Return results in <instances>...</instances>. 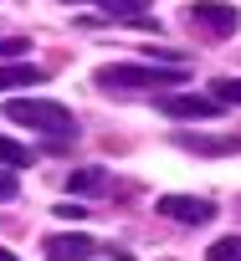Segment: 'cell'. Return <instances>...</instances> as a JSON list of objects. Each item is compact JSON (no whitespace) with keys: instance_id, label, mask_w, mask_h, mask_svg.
Listing matches in <instances>:
<instances>
[{"instance_id":"obj_5","label":"cell","mask_w":241,"mask_h":261,"mask_svg":"<svg viewBox=\"0 0 241 261\" xmlns=\"http://www.w3.org/2000/svg\"><path fill=\"white\" fill-rule=\"evenodd\" d=\"M41 251H46V261H82V256H92L98 246H92V236H82V230H62V236H46Z\"/></svg>"},{"instance_id":"obj_7","label":"cell","mask_w":241,"mask_h":261,"mask_svg":"<svg viewBox=\"0 0 241 261\" xmlns=\"http://www.w3.org/2000/svg\"><path fill=\"white\" fill-rule=\"evenodd\" d=\"M46 72L31 67V62H16V67H0V92H11V87H36Z\"/></svg>"},{"instance_id":"obj_1","label":"cell","mask_w":241,"mask_h":261,"mask_svg":"<svg viewBox=\"0 0 241 261\" xmlns=\"http://www.w3.org/2000/svg\"><path fill=\"white\" fill-rule=\"evenodd\" d=\"M98 87H113V92H124V87H134V92H159V87H180L185 82V67H170V62H149V67H129V62H118V67H98V77H92Z\"/></svg>"},{"instance_id":"obj_12","label":"cell","mask_w":241,"mask_h":261,"mask_svg":"<svg viewBox=\"0 0 241 261\" xmlns=\"http://www.w3.org/2000/svg\"><path fill=\"white\" fill-rule=\"evenodd\" d=\"M210 92H215V102H221V108H226V102H236V108H241V77H215V82H210Z\"/></svg>"},{"instance_id":"obj_13","label":"cell","mask_w":241,"mask_h":261,"mask_svg":"<svg viewBox=\"0 0 241 261\" xmlns=\"http://www.w3.org/2000/svg\"><path fill=\"white\" fill-rule=\"evenodd\" d=\"M185 149H200V154H231V149H241V139H221V144H210V139H185Z\"/></svg>"},{"instance_id":"obj_9","label":"cell","mask_w":241,"mask_h":261,"mask_svg":"<svg viewBox=\"0 0 241 261\" xmlns=\"http://www.w3.org/2000/svg\"><path fill=\"white\" fill-rule=\"evenodd\" d=\"M67 185H72L77 195H103V190H108L103 169H77V174H67Z\"/></svg>"},{"instance_id":"obj_3","label":"cell","mask_w":241,"mask_h":261,"mask_svg":"<svg viewBox=\"0 0 241 261\" xmlns=\"http://www.w3.org/2000/svg\"><path fill=\"white\" fill-rule=\"evenodd\" d=\"M190 26L205 31V36H236L241 11L226 6V0H195V6H190Z\"/></svg>"},{"instance_id":"obj_15","label":"cell","mask_w":241,"mask_h":261,"mask_svg":"<svg viewBox=\"0 0 241 261\" xmlns=\"http://www.w3.org/2000/svg\"><path fill=\"white\" fill-rule=\"evenodd\" d=\"M16 195V174H0V200H11Z\"/></svg>"},{"instance_id":"obj_10","label":"cell","mask_w":241,"mask_h":261,"mask_svg":"<svg viewBox=\"0 0 241 261\" xmlns=\"http://www.w3.org/2000/svg\"><path fill=\"white\" fill-rule=\"evenodd\" d=\"M31 164V149L16 144V139H0V169H26Z\"/></svg>"},{"instance_id":"obj_14","label":"cell","mask_w":241,"mask_h":261,"mask_svg":"<svg viewBox=\"0 0 241 261\" xmlns=\"http://www.w3.org/2000/svg\"><path fill=\"white\" fill-rule=\"evenodd\" d=\"M52 215H62V220H82V215H87V210H82V205H57V210H52Z\"/></svg>"},{"instance_id":"obj_8","label":"cell","mask_w":241,"mask_h":261,"mask_svg":"<svg viewBox=\"0 0 241 261\" xmlns=\"http://www.w3.org/2000/svg\"><path fill=\"white\" fill-rule=\"evenodd\" d=\"M62 6H82V0H62ZM98 6L108 16H118V21H139L144 26V0H98Z\"/></svg>"},{"instance_id":"obj_4","label":"cell","mask_w":241,"mask_h":261,"mask_svg":"<svg viewBox=\"0 0 241 261\" xmlns=\"http://www.w3.org/2000/svg\"><path fill=\"white\" fill-rule=\"evenodd\" d=\"M154 210L170 215V220H180V225H205V220L215 215V205H210V200H195V195H164Z\"/></svg>"},{"instance_id":"obj_16","label":"cell","mask_w":241,"mask_h":261,"mask_svg":"<svg viewBox=\"0 0 241 261\" xmlns=\"http://www.w3.org/2000/svg\"><path fill=\"white\" fill-rule=\"evenodd\" d=\"M0 261H21V256H16V251H6V246H0Z\"/></svg>"},{"instance_id":"obj_2","label":"cell","mask_w":241,"mask_h":261,"mask_svg":"<svg viewBox=\"0 0 241 261\" xmlns=\"http://www.w3.org/2000/svg\"><path fill=\"white\" fill-rule=\"evenodd\" d=\"M6 118L21 123V128H31V134H52V139L77 134L72 113H67L62 102H52V97H11V102H6Z\"/></svg>"},{"instance_id":"obj_6","label":"cell","mask_w":241,"mask_h":261,"mask_svg":"<svg viewBox=\"0 0 241 261\" xmlns=\"http://www.w3.org/2000/svg\"><path fill=\"white\" fill-rule=\"evenodd\" d=\"M159 113H170V118H215L221 102L215 97H195V92H170V97H159Z\"/></svg>"},{"instance_id":"obj_11","label":"cell","mask_w":241,"mask_h":261,"mask_svg":"<svg viewBox=\"0 0 241 261\" xmlns=\"http://www.w3.org/2000/svg\"><path fill=\"white\" fill-rule=\"evenodd\" d=\"M205 261H241V236H221V241L205 251Z\"/></svg>"}]
</instances>
